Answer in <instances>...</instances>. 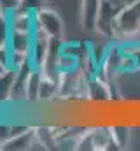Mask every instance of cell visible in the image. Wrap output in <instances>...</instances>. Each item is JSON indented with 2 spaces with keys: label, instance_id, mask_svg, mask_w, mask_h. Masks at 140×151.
Returning a JSON list of instances; mask_svg holds the SVG:
<instances>
[{
  "label": "cell",
  "instance_id": "cell-1",
  "mask_svg": "<svg viewBox=\"0 0 140 151\" xmlns=\"http://www.w3.org/2000/svg\"><path fill=\"white\" fill-rule=\"evenodd\" d=\"M114 40L123 44L140 40V0L119 11L114 25Z\"/></svg>",
  "mask_w": 140,
  "mask_h": 151
},
{
  "label": "cell",
  "instance_id": "cell-2",
  "mask_svg": "<svg viewBox=\"0 0 140 151\" xmlns=\"http://www.w3.org/2000/svg\"><path fill=\"white\" fill-rule=\"evenodd\" d=\"M35 28H40L51 39H63V21L53 9L42 7L35 14Z\"/></svg>",
  "mask_w": 140,
  "mask_h": 151
},
{
  "label": "cell",
  "instance_id": "cell-3",
  "mask_svg": "<svg viewBox=\"0 0 140 151\" xmlns=\"http://www.w3.org/2000/svg\"><path fill=\"white\" fill-rule=\"evenodd\" d=\"M119 11H121V7H117L116 4H112L109 0H102L98 23H96V34H100L105 39L114 40V25H116V18H117Z\"/></svg>",
  "mask_w": 140,
  "mask_h": 151
},
{
  "label": "cell",
  "instance_id": "cell-4",
  "mask_svg": "<svg viewBox=\"0 0 140 151\" xmlns=\"http://www.w3.org/2000/svg\"><path fill=\"white\" fill-rule=\"evenodd\" d=\"M100 7H102V0H81L79 19H81V27L86 32H96Z\"/></svg>",
  "mask_w": 140,
  "mask_h": 151
},
{
  "label": "cell",
  "instance_id": "cell-5",
  "mask_svg": "<svg viewBox=\"0 0 140 151\" xmlns=\"http://www.w3.org/2000/svg\"><path fill=\"white\" fill-rule=\"evenodd\" d=\"M34 44V32H16L11 30V35L7 40V47L11 53H23L30 55Z\"/></svg>",
  "mask_w": 140,
  "mask_h": 151
},
{
  "label": "cell",
  "instance_id": "cell-6",
  "mask_svg": "<svg viewBox=\"0 0 140 151\" xmlns=\"http://www.w3.org/2000/svg\"><path fill=\"white\" fill-rule=\"evenodd\" d=\"M109 130H110L112 141L117 150H126L130 146V142H131V125L130 123L116 121V123L109 125Z\"/></svg>",
  "mask_w": 140,
  "mask_h": 151
},
{
  "label": "cell",
  "instance_id": "cell-7",
  "mask_svg": "<svg viewBox=\"0 0 140 151\" xmlns=\"http://www.w3.org/2000/svg\"><path fill=\"white\" fill-rule=\"evenodd\" d=\"M35 141V128H26L25 132L18 134L12 137L9 142H5L0 150L4 151H23V150H32Z\"/></svg>",
  "mask_w": 140,
  "mask_h": 151
},
{
  "label": "cell",
  "instance_id": "cell-8",
  "mask_svg": "<svg viewBox=\"0 0 140 151\" xmlns=\"http://www.w3.org/2000/svg\"><path fill=\"white\" fill-rule=\"evenodd\" d=\"M7 16H9L11 30H16V32H34L35 30V14L12 11Z\"/></svg>",
  "mask_w": 140,
  "mask_h": 151
},
{
  "label": "cell",
  "instance_id": "cell-9",
  "mask_svg": "<svg viewBox=\"0 0 140 151\" xmlns=\"http://www.w3.org/2000/svg\"><path fill=\"white\" fill-rule=\"evenodd\" d=\"M40 83H42V70L34 67L26 79V102H39Z\"/></svg>",
  "mask_w": 140,
  "mask_h": 151
},
{
  "label": "cell",
  "instance_id": "cell-10",
  "mask_svg": "<svg viewBox=\"0 0 140 151\" xmlns=\"http://www.w3.org/2000/svg\"><path fill=\"white\" fill-rule=\"evenodd\" d=\"M16 81V70L7 69L4 74H0V102H9L11 100V91Z\"/></svg>",
  "mask_w": 140,
  "mask_h": 151
},
{
  "label": "cell",
  "instance_id": "cell-11",
  "mask_svg": "<svg viewBox=\"0 0 140 151\" xmlns=\"http://www.w3.org/2000/svg\"><path fill=\"white\" fill-rule=\"evenodd\" d=\"M26 128H30V127H21V125H0V148H2L5 142H9L12 137H16L18 134L25 132Z\"/></svg>",
  "mask_w": 140,
  "mask_h": 151
},
{
  "label": "cell",
  "instance_id": "cell-12",
  "mask_svg": "<svg viewBox=\"0 0 140 151\" xmlns=\"http://www.w3.org/2000/svg\"><path fill=\"white\" fill-rule=\"evenodd\" d=\"M44 7V0H19L16 11L28 12V14H37Z\"/></svg>",
  "mask_w": 140,
  "mask_h": 151
},
{
  "label": "cell",
  "instance_id": "cell-13",
  "mask_svg": "<svg viewBox=\"0 0 140 151\" xmlns=\"http://www.w3.org/2000/svg\"><path fill=\"white\" fill-rule=\"evenodd\" d=\"M11 35V25H9V16L0 12V46H7V40Z\"/></svg>",
  "mask_w": 140,
  "mask_h": 151
},
{
  "label": "cell",
  "instance_id": "cell-14",
  "mask_svg": "<svg viewBox=\"0 0 140 151\" xmlns=\"http://www.w3.org/2000/svg\"><path fill=\"white\" fill-rule=\"evenodd\" d=\"M19 0H0V12L2 14H11L12 11H16Z\"/></svg>",
  "mask_w": 140,
  "mask_h": 151
},
{
  "label": "cell",
  "instance_id": "cell-15",
  "mask_svg": "<svg viewBox=\"0 0 140 151\" xmlns=\"http://www.w3.org/2000/svg\"><path fill=\"white\" fill-rule=\"evenodd\" d=\"M109 2H112V4H116L117 7H126V5H131V4H135L137 0H109Z\"/></svg>",
  "mask_w": 140,
  "mask_h": 151
}]
</instances>
